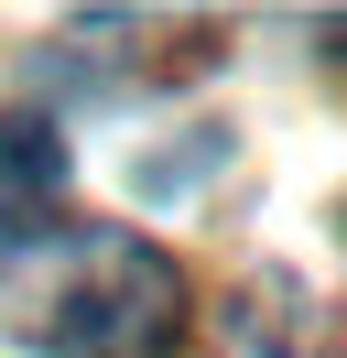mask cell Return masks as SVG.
Wrapping results in <instances>:
<instances>
[{"label":"cell","instance_id":"6da1fadb","mask_svg":"<svg viewBox=\"0 0 347 358\" xmlns=\"http://www.w3.org/2000/svg\"><path fill=\"white\" fill-rule=\"evenodd\" d=\"M0 304L55 358H174L195 315L174 250H152L141 228H65L55 250H22Z\"/></svg>","mask_w":347,"mask_h":358},{"label":"cell","instance_id":"7a4b0ae2","mask_svg":"<svg viewBox=\"0 0 347 358\" xmlns=\"http://www.w3.org/2000/svg\"><path fill=\"white\" fill-rule=\"evenodd\" d=\"M65 206V131L33 109H0V250H33Z\"/></svg>","mask_w":347,"mask_h":358},{"label":"cell","instance_id":"3957f363","mask_svg":"<svg viewBox=\"0 0 347 358\" xmlns=\"http://www.w3.org/2000/svg\"><path fill=\"white\" fill-rule=\"evenodd\" d=\"M217 358H325V326H315V304H304V282L250 271V293H239L228 326H217Z\"/></svg>","mask_w":347,"mask_h":358},{"label":"cell","instance_id":"277c9868","mask_svg":"<svg viewBox=\"0 0 347 358\" xmlns=\"http://www.w3.org/2000/svg\"><path fill=\"white\" fill-rule=\"evenodd\" d=\"M325 55H337V66H347V22H325Z\"/></svg>","mask_w":347,"mask_h":358},{"label":"cell","instance_id":"5b68a950","mask_svg":"<svg viewBox=\"0 0 347 358\" xmlns=\"http://www.w3.org/2000/svg\"><path fill=\"white\" fill-rule=\"evenodd\" d=\"M337 228H347V206H337Z\"/></svg>","mask_w":347,"mask_h":358}]
</instances>
